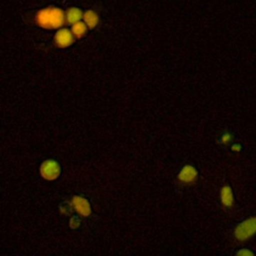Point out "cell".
<instances>
[{"mask_svg": "<svg viewBox=\"0 0 256 256\" xmlns=\"http://www.w3.org/2000/svg\"><path fill=\"white\" fill-rule=\"evenodd\" d=\"M35 21L38 26L45 29H56L61 27L65 20V14L62 9L50 6L39 10L36 14Z\"/></svg>", "mask_w": 256, "mask_h": 256, "instance_id": "cell-1", "label": "cell"}, {"mask_svg": "<svg viewBox=\"0 0 256 256\" xmlns=\"http://www.w3.org/2000/svg\"><path fill=\"white\" fill-rule=\"evenodd\" d=\"M255 234H256V217H250L240 222L234 230V236L240 242L247 241L249 238H251Z\"/></svg>", "mask_w": 256, "mask_h": 256, "instance_id": "cell-2", "label": "cell"}, {"mask_svg": "<svg viewBox=\"0 0 256 256\" xmlns=\"http://www.w3.org/2000/svg\"><path fill=\"white\" fill-rule=\"evenodd\" d=\"M61 172L60 165L53 159L45 160L40 166L41 176L46 180H54L59 177Z\"/></svg>", "mask_w": 256, "mask_h": 256, "instance_id": "cell-3", "label": "cell"}, {"mask_svg": "<svg viewBox=\"0 0 256 256\" xmlns=\"http://www.w3.org/2000/svg\"><path fill=\"white\" fill-rule=\"evenodd\" d=\"M74 37L75 36L72 31L67 28H61L56 32L54 36V41L57 47L65 48L70 46L74 42Z\"/></svg>", "mask_w": 256, "mask_h": 256, "instance_id": "cell-4", "label": "cell"}, {"mask_svg": "<svg viewBox=\"0 0 256 256\" xmlns=\"http://www.w3.org/2000/svg\"><path fill=\"white\" fill-rule=\"evenodd\" d=\"M198 172L192 165H185L178 174V180L184 184H192L197 179Z\"/></svg>", "mask_w": 256, "mask_h": 256, "instance_id": "cell-5", "label": "cell"}, {"mask_svg": "<svg viewBox=\"0 0 256 256\" xmlns=\"http://www.w3.org/2000/svg\"><path fill=\"white\" fill-rule=\"evenodd\" d=\"M72 206L75 209V211H77L79 214H81L82 216H89L91 213V208H90V204L87 201V199L80 197V196H74L72 198Z\"/></svg>", "mask_w": 256, "mask_h": 256, "instance_id": "cell-6", "label": "cell"}, {"mask_svg": "<svg viewBox=\"0 0 256 256\" xmlns=\"http://www.w3.org/2000/svg\"><path fill=\"white\" fill-rule=\"evenodd\" d=\"M220 199L222 204L225 207H232L234 204V197H233V192L230 186L225 185L221 188L220 191Z\"/></svg>", "mask_w": 256, "mask_h": 256, "instance_id": "cell-7", "label": "cell"}, {"mask_svg": "<svg viewBox=\"0 0 256 256\" xmlns=\"http://www.w3.org/2000/svg\"><path fill=\"white\" fill-rule=\"evenodd\" d=\"M81 18H83V13L77 7L69 8L65 13V20L68 24H71V25L80 21Z\"/></svg>", "mask_w": 256, "mask_h": 256, "instance_id": "cell-8", "label": "cell"}, {"mask_svg": "<svg viewBox=\"0 0 256 256\" xmlns=\"http://www.w3.org/2000/svg\"><path fill=\"white\" fill-rule=\"evenodd\" d=\"M83 20H84V22L87 24V26L89 28H94L99 23V16L93 10H87L83 14Z\"/></svg>", "mask_w": 256, "mask_h": 256, "instance_id": "cell-9", "label": "cell"}, {"mask_svg": "<svg viewBox=\"0 0 256 256\" xmlns=\"http://www.w3.org/2000/svg\"><path fill=\"white\" fill-rule=\"evenodd\" d=\"M87 28H88V26H87V24L84 21L83 22L82 21H78V22L72 24V30L71 31H72V33L74 34L75 37L81 38V37H83L86 34Z\"/></svg>", "mask_w": 256, "mask_h": 256, "instance_id": "cell-10", "label": "cell"}, {"mask_svg": "<svg viewBox=\"0 0 256 256\" xmlns=\"http://www.w3.org/2000/svg\"><path fill=\"white\" fill-rule=\"evenodd\" d=\"M232 140V135L230 133H224L221 136V142L224 144H228Z\"/></svg>", "mask_w": 256, "mask_h": 256, "instance_id": "cell-11", "label": "cell"}, {"mask_svg": "<svg viewBox=\"0 0 256 256\" xmlns=\"http://www.w3.org/2000/svg\"><path fill=\"white\" fill-rule=\"evenodd\" d=\"M237 254L240 256H251V255H253V252L248 249H242V250L238 251Z\"/></svg>", "mask_w": 256, "mask_h": 256, "instance_id": "cell-12", "label": "cell"}, {"mask_svg": "<svg viewBox=\"0 0 256 256\" xmlns=\"http://www.w3.org/2000/svg\"><path fill=\"white\" fill-rule=\"evenodd\" d=\"M241 145L239 144V143H236V144H233L232 145V147H231V150L232 151H234V152H240V150H241Z\"/></svg>", "mask_w": 256, "mask_h": 256, "instance_id": "cell-13", "label": "cell"}, {"mask_svg": "<svg viewBox=\"0 0 256 256\" xmlns=\"http://www.w3.org/2000/svg\"><path fill=\"white\" fill-rule=\"evenodd\" d=\"M78 224H79V221H78L77 218H73L71 220V227H77Z\"/></svg>", "mask_w": 256, "mask_h": 256, "instance_id": "cell-14", "label": "cell"}]
</instances>
